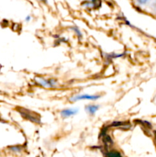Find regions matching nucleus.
Masks as SVG:
<instances>
[{
    "mask_svg": "<svg viewBox=\"0 0 156 157\" xmlns=\"http://www.w3.org/2000/svg\"><path fill=\"white\" fill-rule=\"evenodd\" d=\"M101 98L99 94H77L72 97L70 98V101L72 102H76L79 101H97Z\"/></svg>",
    "mask_w": 156,
    "mask_h": 157,
    "instance_id": "obj_1",
    "label": "nucleus"
},
{
    "mask_svg": "<svg viewBox=\"0 0 156 157\" xmlns=\"http://www.w3.org/2000/svg\"><path fill=\"white\" fill-rule=\"evenodd\" d=\"M35 82H36V84L38 85L46 87V88H53V87H56L57 84H58L57 80L54 79V78H49V79H47V78H39L38 79H36Z\"/></svg>",
    "mask_w": 156,
    "mask_h": 157,
    "instance_id": "obj_2",
    "label": "nucleus"
},
{
    "mask_svg": "<svg viewBox=\"0 0 156 157\" xmlns=\"http://www.w3.org/2000/svg\"><path fill=\"white\" fill-rule=\"evenodd\" d=\"M21 114V116L24 118H25L28 121H30L32 122L37 123V124H40L41 121H40V118L38 115H36V113H32L30 110H22V111L20 112Z\"/></svg>",
    "mask_w": 156,
    "mask_h": 157,
    "instance_id": "obj_3",
    "label": "nucleus"
},
{
    "mask_svg": "<svg viewBox=\"0 0 156 157\" xmlns=\"http://www.w3.org/2000/svg\"><path fill=\"white\" fill-rule=\"evenodd\" d=\"M78 112H79V109L78 108H67L61 110L60 115H61L62 118L66 119V118H69L70 117L75 116Z\"/></svg>",
    "mask_w": 156,
    "mask_h": 157,
    "instance_id": "obj_4",
    "label": "nucleus"
},
{
    "mask_svg": "<svg viewBox=\"0 0 156 157\" xmlns=\"http://www.w3.org/2000/svg\"><path fill=\"white\" fill-rule=\"evenodd\" d=\"M102 5V0H86L84 6L88 9H98Z\"/></svg>",
    "mask_w": 156,
    "mask_h": 157,
    "instance_id": "obj_5",
    "label": "nucleus"
},
{
    "mask_svg": "<svg viewBox=\"0 0 156 157\" xmlns=\"http://www.w3.org/2000/svg\"><path fill=\"white\" fill-rule=\"evenodd\" d=\"M102 142H103L104 147H105V149L106 150V151L109 148L113 147V144H114L111 136L108 134H105L102 136Z\"/></svg>",
    "mask_w": 156,
    "mask_h": 157,
    "instance_id": "obj_6",
    "label": "nucleus"
},
{
    "mask_svg": "<svg viewBox=\"0 0 156 157\" xmlns=\"http://www.w3.org/2000/svg\"><path fill=\"white\" fill-rule=\"evenodd\" d=\"M99 105L98 104H89L85 107L86 111L88 113L89 115H91V116H93L99 110Z\"/></svg>",
    "mask_w": 156,
    "mask_h": 157,
    "instance_id": "obj_7",
    "label": "nucleus"
},
{
    "mask_svg": "<svg viewBox=\"0 0 156 157\" xmlns=\"http://www.w3.org/2000/svg\"><path fill=\"white\" fill-rule=\"evenodd\" d=\"M125 53H121V54H116V53H110V54H106L105 59L107 61H110L113 59H116L119 58H122L125 56Z\"/></svg>",
    "mask_w": 156,
    "mask_h": 157,
    "instance_id": "obj_8",
    "label": "nucleus"
},
{
    "mask_svg": "<svg viewBox=\"0 0 156 157\" xmlns=\"http://www.w3.org/2000/svg\"><path fill=\"white\" fill-rule=\"evenodd\" d=\"M127 127V122H122V121H114L112 123L110 126H108L109 128L110 127Z\"/></svg>",
    "mask_w": 156,
    "mask_h": 157,
    "instance_id": "obj_9",
    "label": "nucleus"
},
{
    "mask_svg": "<svg viewBox=\"0 0 156 157\" xmlns=\"http://www.w3.org/2000/svg\"><path fill=\"white\" fill-rule=\"evenodd\" d=\"M70 30L73 31V32L75 33V35H76V37H77L79 39H80V38H83V34L82 32H81V31L80 30L79 28L77 27L76 25H73V26H71V27L70 28Z\"/></svg>",
    "mask_w": 156,
    "mask_h": 157,
    "instance_id": "obj_10",
    "label": "nucleus"
},
{
    "mask_svg": "<svg viewBox=\"0 0 156 157\" xmlns=\"http://www.w3.org/2000/svg\"><path fill=\"white\" fill-rule=\"evenodd\" d=\"M139 124H141V125L143 127H145L147 130H151L152 129V124L148 121H142V120H138Z\"/></svg>",
    "mask_w": 156,
    "mask_h": 157,
    "instance_id": "obj_11",
    "label": "nucleus"
},
{
    "mask_svg": "<svg viewBox=\"0 0 156 157\" xmlns=\"http://www.w3.org/2000/svg\"><path fill=\"white\" fill-rule=\"evenodd\" d=\"M106 152L107 153L104 154V155H106V156H121V153H118V152H113V151H106Z\"/></svg>",
    "mask_w": 156,
    "mask_h": 157,
    "instance_id": "obj_12",
    "label": "nucleus"
},
{
    "mask_svg": "<svg viewBox=\"0 0 156 157\" xmlns=\"http://www.w3.org/2000/svg\"><path fill=\"white\" fill-rule=\"evenodd\" d=\"M10 150H12V152H15V153H20L21 152V147H19V146H15V147H10Z\"/></svg>",
    "mask_w": 156,
    "mask_h": 157,
    "instance_id": "obj_13",
    "label": "nucleus"
},
{
    "mask_svg": "<svg viewBox=\"0 0 156 157\" xmlns=\"http://www.w3.org/2000/svg\"><path fill=\"white\" fill-rule=\"evenodd\" d=\"M137 3L141 6H144V5H146L147 3H148L150 2V0H136Z\"/></svg>",
    "mask_w": 156,
    "mask_h": 157,
    "instance_id": "obj_14",
    "label": "nucleus"
},
{
    "mask_svg": "<svg viewBox=\"0 0 156 157\" xmlns=\"http://www.w3.org/2000/svg\"><path fill=\"white\" fill-rule=\"evenodd\" d=\"M24 20H25L26 22H29V21H30L31 20H32V16H31L30 15H27V16L25 17V18H24Z\"/></svg>",
    "mask_w": 156,
    "mask_h": 157,
    "instance_id": "obj_15",
    "label": "nucleus"
},
{
    "mask_svg": "<svg viewBox=\"0 0 156 157\" xmlns=\"http://www.w3.org/2000/svg\"><path fill=\"white\" fill-rule=\"evenodd\" d=\"M154 143H155V145H156V130H154Z\"/></svg>",
    "mask_w": 156,
    "mask_h": 157,
    "instance_id": "obj_16",
    "label": "nucleus"
},
{
    "mask_svg": "<svg viewBox=\"0 0 156 157\" xmlns=\"http://www.w3.org/2000/svg\"><path fill=\"white\" fill-rule=\"evenodd\" d=\"M38 1L41 2H44V3H46L47 2V0H38Z\"/></svg>",
    "mask_w": 156,
    "mask_h": 157,
    "instance_id": "obj_17",
    "label": "nucleus"
}]
</instances>
